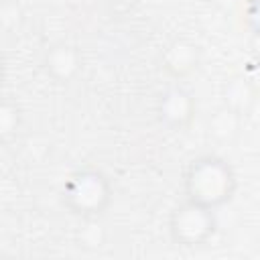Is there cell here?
<instances>
[{"mask_svg": "<svg viewBox=\"0 0 260 260\" xmlns=\"http://www.w3.org/2000/svg\"><path fill=\"white\" fill-rule=\"evenodd\" d=\"M238 191V175L234 167L219 154L195 156L183 175L185 199L199 205L219 209L228 205Z\"/></svg>", "mask_w": 260, "mask_h": 260, "instance_id": "1", "label": "cell"}, {"mask_svg": "<svg viewBox=\"0 0 260 260\" xmlns=\"http://www.w3.org/2000/svg\"><path fill=\"white\" fill-rule=\"evenodd\" d=\"M112 181L95 167H83L69 173L61 185V205L83 221H98L112 205Z\"/></svg>", "mask_w": 260, "mask_h": 260, "instance_id": "2", "label": "cell"}, {"mask_svg": "<svg viewBox=\"0 0 260 260\" xmlns=\"http://www.w3.org/2000/svg\"><path fill=\"white\" fill-rule=\"evenodd\" d=\"M215 209L183 199L169 215V238L175 246L195 250L207 246L217 234Z\"/></svg>", "mask_w": 260, "mask_h": 260, "instance_id": "3", "label": "cell"}, {"mask_svg": "<svg viewBox=\"0 0 260 260\" xmlns=\"http://www.w3.org/2000/svg\"><path fill=\"white\" fill-rule=\"evenodd\" d=\"M154 114H156V122L165 130L183 132L193 124L195 114H197L195 93L189 87L175 81L158 93Z\"/></svg>", "mask_w": 260, "mask_h": 260, "instance_id": "4", "label": "cell"}, {"mask_svg": "<svg viewBox=\"0 0 260 260\" xmlns=\"http://www.w3.org/2000/svg\"><path fill=\"white\" fill-rule=\"evenodd\" d=\"M201 57L203 51L193 39L177 37L162 49L158 57V65L167 77H171L173 81H181L199 69Z\"/></svg>", "mask_w": 260, "mask_h": 260, "instance_id": "5", "label": "cell"}, {"mask_svg": "<svg viewBox=\"0 0 260 260\" xmlns=\"http://www.w3.org/2000/svg\"><path fill=\"white\" fill-rule=\"evenodd\" d=\"M83 67L81 51L71 43H55L43 55V69L47 77H51L59 85H69L77 79Z\"/></svg>", "mask_w": 260, "mask_h": 260, "instance_id": "6", "label": "cell"}, {"mask_svg": "<svg viewBox=\"0 0 260 260\" xmlns=\"http://www.w3.org/2000/svg\"><path fill=\"white\" fill-rule=\"evenodd\" d=\"M221 98H223V106L225 108H230V110L238 112L240 116H244L250 110V106L254 104V100H256V89L246 77L236 75V77H232V79H228L223 83Z\"/></svg>", "mask_w": 260, "mask_h": 260, "instance_id": "7", "label": "cell"}, {"mask_svg": "<svg viewBox=\"0 0 260 260\" xmlns=\"http://www.w3.org/2000/svg\"><path fill=\"white\" fill-rule=\"evenodd\" d=\"M20 124H22V116H20L18 106L6 98L0 106V136H2L4 144H8L12 138H16Z\"/></svg>", "mask_w": 260, "mask_h": 260, "instance_id": "8", "label": "cell"}, {"mask_svg": "<svg viewBox=\"0 0 260 260\" xmlns=\"http://www.w3.org/2000/svg\"><path fill=\"white\" fill-rule=\"evenodd\" d=\"M240 120H242V116L238 112H234V110H230V108L223 106L213 116V120H209V132L215 134V136H219V138H230L232 134L238 132Z\"/></svg>", "mask_w": 260, "mask_h": 260, "instance_id": "9", "label": "cell"}, {"mask_svg": "<svg viewBox=\"0 0 260 260\" xmlns=\"http://www.w3.org/2000/svg\"><path fill=\"white\" fill-rule=\"evenodd\" d=\"M244 20L252 37H260V0H248Z\"/></svg>", "mask_w": 260, "mask_h": 260, "instance_id": "10", "label": "cell"}, {"mask_svg": "<svg viewBox=\"0 0 260 260\" xmlns=\"http://www.w3.org/2000/svg\"><path fill=\"white\" fill-rule=\"evenodd\" d=\"M252 51H254V57L260 61V37H252Z\"/></svg>", "mask_w": 260, "mask_h": 260, "instance_id": "11", "label": "cell"}]
</instances>
